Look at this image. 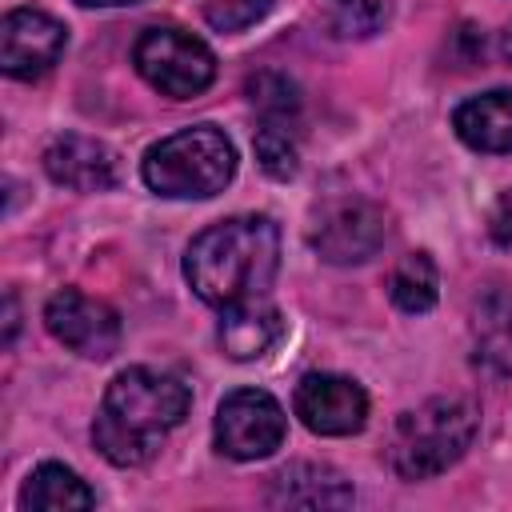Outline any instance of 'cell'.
Here are the masks:
<instances>
[{
	"instance_id": "6da1fadb",
	"label": "cell",
	"mask_w": 512,
	"mask_h": 512,
	"mask_svg": "<svg viewBox=\"0 0 512 512\" xmlns=\"http://www.w3.org/2000/svg\"><path fill=\"white\" fill-rule=\"evenodd\" d=\"M192 392L180 376L160 372V368H124L96 412L92 440L100 456L116 468H140L156 456L164 436L188 416Z\"/></svg>"
},
{
	"instance_id": "7a4b0ae2",
	"label": "cell",
	"mask_w": 512,
	"mask_h": 512,
	"mask_svg": "<svg viewBox=\"0 0 512 512\" xmlns=\"http://www.w3.org/2000/svg\"><path fill=\"white\" fill-rule=\"evenodd\" d=\"M280 268V228L268 216H228L204 228L184 252V280L204 304L228 308L272 288Z\"/></svg>"
},
{
	"instance_id": "3957f363",
	"label": "cell",
	"mask_w": 512,
	"mask_h": 512,
	"mask_svg": "<svg viewBox=\"0 0 512 512\" xmlns=\"http://www.w3.org/2000/svg\"><path fill=\"white\" fill-rule=\"evenodd\" d=\"M480 408L468 396H436L392 424L388 464L400 480H428L448 472L476 440Z\"/></svg>"
},
{
	"instance_id": "277c9868",
	"label": "cell",
	"mask_w": 512,
	"mask_h": 512,
	"mask_svg": "<svg viewBox=\"0 0 512 512\" xmlns=\"http://www.w3.org/2000/svg\"><path fill=\"white\" fill-rule=\"evenodd\" d=\"M144 184L168 200H208L236 176V148L216 124H192L144 152Z\"/></svg>"
},
{
	"instance_id": "5b68a950",
	"label": "cell",
	"mask_w": 512,
	"mask_h": 512,
	"mask_svg": "<svg viewBox=\"0 0 512 512\" xmlns=\"http://www.w3.org/2000/svg\"><path fill=\"white\" fill-rule=\"evenodd\" d=\"M132 64L160 96H172V100L200 96L216 80L212 48L200 36H192L184 28H172V24L144 28L132 44Z\"/></svg>"
},
{
	"instance_id": "8992f818",
	"label": "cell",
	"mask_w": 512,
	"mask_h": 512,
	"mask_svg": "<svg viewBox=\"0 0 512 512\" xmlns=\"http://www.w3.org/2000/svg\"><path fill=\"white\" fill-rule=\"evenodd\" d=\"M384 240H388L384 208L360 196H340V200L320 204L308 228V244L328 264H364L368 256L380 252Z\"/></svg>"
},
{
	"instance_id": "52a82bcc",
	"label": "cell",
	"mask_w": 512,
	"mask_h": 512,
	"mask_svg": "<svg viewBox=\"0 0 512 512\" xmlns=\"http://www.w3.org/2000/svg\"><path fill=\"white\" fill-rule=\"evenodd\" d=\"M288 420L264 388H236L216 408V448L228 460H264L284 444Z\"/></svg>"
},
{
	"instance_id": "ba28073f",
	"label": "cell",
	"mask_w": 512,
	"mask_h": 512,
	"mask_svg": "<svg viewBox=\"0 0 512 512\" xmlns=\"http://www.w3.org/2000/svg\"><path fill=\"white\" fill-rule=\"evenodd\" d=\"M44 324L84 360H108L120 348V312L80 288H60L44 304Z\"/></svg>"
},
{
	"instance_id": "9c48e42d",
	"label": "cell",
	"mask_w": 512,
	"mask_h": 512,
	"mask_svg": "<svg viewBox=\"0 0 512 512\" xmlns=\"http://www.w3.org/2000/svg\"><path fill=\"white\" fill-rule=\"evenodd\" d=\"M68 44V28L40 8H12L0 24V68L12 80H40Z\"/></svg>"
},
{
	"instance_id": "30bf717a",
	"label": "cell",
	"mask_w": 512,
	"mask_h": 512,
	"mask_svg": "<svg viewBox=\"0 0 512 512\" xmlns=\"http://www.w3.org/2000/svg\"><path fill=\"white\" fill-rule=\"evenodd\" d=\"M296 416L316 436H352L368 420V396L352 376L308 372L292 396Z\"/></svg>"
},
{
	"instance_id": "8fae6325",
	"label": "cell",
	"mask_w": 512,
	"mask_h": 512,
	"mask_svg": "<svg viewBox=\"0 0 512 512\" xmlns=\"http://www.w3.org/2000/svg\"><path fill=\"white\" fill-rule=\"evenodd\" d=\"M44 172L72 192H104L116 184V152L104 140L64 132L44 148Z\"/></svg>"
},
{
	"instance_id": "7c38bea8",
	"label": "cell",
	"mask_w": 512,
	"mask_h": 512,
	"mask_svg": "<svg viewBox=\"0 0 512 512\" xmlns=\"http://www.w3.org/2000/svg\"><path fill=\"white\" fill-rule=\"evenodd\" d=\"M272 508H344L352 504V484L332 464H288L268 484Z\"/></svg>"
},
{
	"instance_id": "4fadbf2b",
	"label": "cell",
	"mask_w": 512,
	"mask_h": 512,
	"mask_svg": "<svg viewBox=\"0 0 512 512\" xmlns=\"http://www.w3.org/2000/svg\"><path fill=\"white\" fill-rule=\"evenodd\" d=\"M472 364L488 376H512V292L488 288L472 304Z\"/></svg>"
},
{
	"instance_id": "5bb4252c",
	"label": "cell",
	"mask_w": 512,
	"mask_h": 512,
	"mask_svg": "<svg viewBox=\"0 0 512 512\" xmlns=\"http://www.w3.org/2000/svg\"><path fill=\"white\" fill-rule=\"evenodd\" d=\"M216 336H220L224 356H232V360H260L284 336V320H280V312L264 296H256V300H240V304L220 308V332Z\"/></svg>"
},
{
	"instance_id": "9a60e30c",
	"label": "cell",
	"mask_w": 512,
	"mask_h": 512,
	"mask_svg": "<svg viewBox=\"0 0 512 512\" xmlns=\"http://www.w3.org/2000/svg\"><path fill=\"white\" fill-rule=\"evenodd\" d=\"M456 136L476 152H512V88H492L452 112Z\"/></svg>"
},
{
	"instance_id": "2e32d148",
	"label": "cell",
	"mask_w": 512,
	"mask_h": 512,
	"mask_svg": "<svg viewBox=\"0 0 512 512\" xmlns=\"http://www.w3.org/2000/svg\"><path fill=\"white\" fill-rule=\"evenodd\" d=\"M92 504L96 492L64 464H40L20 488V508H36V512H80Z\"/></svg>"
},
{
	"instance_id": "e0dca14e",
	"label": "cell",
	"mask_w": 512,
	"mask_h": 512,
	"mask_svg": "<svg viewBox=\"0 0 512 512\" xmlns=\"http://www.w3.org/2000/svg\"><path fill=\"white\" fill-rule=\"evenodd\" d=\"M388 296L400 312H412V316L428 312L440 296V276H436L432 256L428 252H408L388 276Z\"/></svg>"
},
{
	"instance_id": "ac0fdd59",
	"label": "cell",
	"mask_w": 512,
	"mask_h": 512,
	"mask_svg": "<svg viewBox=\"0 0 512 512\" xmlns=\"http://www.w3.org/2000/svg\"><path fill=\"white\" fill-rule=\"evenodd\" d=\"M248 104L260 112V120L272 124H300V88L284 72H256L244 84Z\"/></svg>"
},
{
	"instance_id": "d6986e66",
	"label": "cell",
	"mask_w": 512,
	"mask_h": 512,
	"mask_svg": "<svg viewBox=\"0 0 512 512\" xmlns=\"http://www.w3.org/2000/svg\"><path fill=\"white\" fill-rule=\"evenodd\" d=\"M256 160L272 180H292L300 168V148H296V124H272L260 120L256 136H252Z\"/></svg>"
},
{
	"instance_id": "ffe728a7",
	"label": "cell",
	"mask_w": 512,
	"mask_h": 512,
	"mask_svg": "<svg viewBox=\"0 0 512 512\" xmlns=\"http://www.w3.org/2000/svg\"><path fill=\"white\" fill-rule=\"evenodd\" d=\"M388 20V8L380 0H336L332 16H328V28L344 40L352 36H372L380 32V24Z\"/></svg>"
},
{
	"instance_id": "44dd1931",
	"label": "cell",
	"mask_w": 512,
	"mask_h": 512,
	"mask_svg": "<svg viewBox=\"0 0 512 512\" xmlns=\"http://www.w3.org/2000/svg\"><path fill=\"white\" fill-rule=\"evenodd\" d=\"M272 0H204V20L216 32H244L256 20H264Z\"/></svg>"
},
{
	"instance_id": "7402d4cb",
	"label": "cell",
	"mask_w": 512,
	"mask_h": 512,
	"mask_svg": "<svg viewBox=\"0 0 512 512\" xmlns=\"http://www.w3.org/2000/svg\"><path fill=\"white\" fill-rule=\"evenodd\" d=\"M488 232H492V240H496L500 248H508V252H512V188H508V192H500V200L492 204Z\"/></svg>"
},
{
	"instance_id": "603a6c76",
	"label": "cell",
	"mask_w": 512,
	"mask_h": 512,
	"mask_svg": "<svg viewBox=\"0 0 512 512\" xmlns=\"http://www.w3.org/2000/svg\"><path fill=\"white\" fill-rule=\"evenodd\" d=\"M84 8H124V4H140V0H76Z\"/></svg>"
},
{
	"instance_id": "cb8c5ba5",
	"label": "cell",
	"mask_w": 512,
	"mask_h": 512,
	"mask_svg": "<svg viewBox=\"0 0 512 512\" xmlns=\"http://www.w3.org/2000/svg\"><path fill=\"white\" fill-rule=\"evenodd\" d=\"M12 336H16V300L8 296V332H4V344H12Z\"/></svg>"
},
{
	"instance_id": "d4e9b609",
	"label": "cell",
	"mask_w": 512,
	"mask_h": 512,
	"mask_svg": "<svg viewBox=\"0 0 512 512\" xmlns=\"http://www.w3.org/2000/svg\"><path fill=\"white\" fill-rule=\"evenodd\" d=\"M500 56H504V60L512 64V24H508V28L500 32Z\"/></svg>"
}]
</instances>
